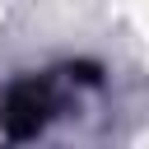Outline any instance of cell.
<instances>
[{"label":"cell","mask_w":149,"mask_h":149,"mask_svg":"<svg viewBox=\"0 0 149 149\" xmlns=\"http://www.w3.org/2000/svg\"><path fill=\"white\" fill-rule=\"evenodd\" d=\"M98 74H84L74 65L47 70V74H23L0 93V130L9 140H33L42 135L70 102H79V88L93 84Z\"/></svg>","instance_id":"cell-1"}]
</instances>
